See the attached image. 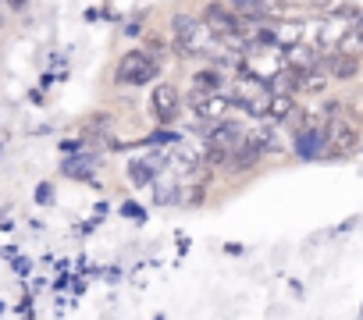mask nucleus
Returning <instances> with one entry per match:
<instances>
[{
    "label": "nucleus",
    "mask_w": 363,
    "mask_h": 320,
    "mask_svg": "<svg viewBox=\"0 0 363 320\" xmlns=\"http://www.w3.org/2000/svg\"><path fill=\"white\" fill-rule=\"evenodd\" d=\"M171 36H174V50L182 57L207 54V47H211V29L196 15H174L171 18Z\"/></svg>",
    "instance_id": "nucleus-3"
},
{
    "label": "nucleus",
    "mask_w": 363,
    "mask_h": 320,
    "mask_svg": "<svg viewBox=\"0 0 363 320\" xmlns=\"http://www.w3.org/2000/svg\"><path fill=\"white\" fill-rule=\"evenodd\" d=\"M157 72H160V68H157V57H153L150 50H132V54H125L121 64H118V82H121V86H143V82H150Z\"/></svg>",
    "instance_id": "nucleus-6"
},
{
    "label": "nucleus",
    "mask_w": 363,
    "mask_h": 320,
    "mask_svg": "<svg viewBox=\"0 0 363 320\" xmlns=\"http://www.w3.org/2000/svg\"><path fill=\"white\" fill-rule=\"evenodd\" d=\"M228 100H232L235 107L250 110V114H271L274 93H271V86H267V82H260V79H250V75H242V79H239V82L232 86Z\"/></svg>",
    "instance_id": "nucleus-5"
},
{
    "label": "nucleus",
    "mask_w": 363,
    "mask_h": 320,
    "mask_svg": "<svg viewBox=\"0 0 363 320\" xmlns=\"http://www.w3.org/2000/svg\"><path fill=\"white\" fill-rule=\"evenodd\" d=\"M203 25L211 29V36L218 40V43H232V40H246V29H250V22L232 8V4H221V0H211V4L203 8Z\"/></svg>",
    "instance_id": "nucleus-2"
},
{
    "label": "nucleus",
    "mask_w": 363,
    "mask_h": 320,
    "mask_svg": "<svg viewBox=\"0 0 363 320\" xmlns=\"http://www.w3.org/2000/svg\"><path fill=\"white\" fill-rule=\"evenodd\" d=\"M193 93H207V96L225 93V75H221V72H214V68L196 72V75H193Z\"/></svg>",
    "instance_id": "nucleus-10"
},
{
    "label": "nucleus",
    "mask_w": 363,
    "mask_h": 320,
    "mask_svg": "<svg viewBox=\"0 0 363 320\" xmlns=\"http://www.w3.org/2000/svg\"><path fill=\"white\" fill-rule=\"evenodd\" d=\"M349 43H352V47H359V50H363V15H359V18H356V25H352V29H349Z\"/></svg>",
    "instance_id": "nucleus-12"
},
{
    "label": "nucleus",
    "mask_w": 363,
    "mask_h": 320,
    "mask_svg": "<svg viewBox=\"0 0 363 320\" xmlns=\"http://www.w3.org/2000/svg\"><path fill=\"white\" fill-rule=\"evenodd\" d=\"M242 142H246V132L235 121H218L211 128V135H207V160H211L214 168H221V164L228 168Z\"/></svg>",
    "instance_id": "nucleus-4"
},
{
    "label": "nucleus",
    "mask_w": 363,
    "mask_h": 320,
    "mask_svg": "<svg viewBox=\"0 0 363 320\" xmlns=\"http://www.w3.org/2000/svg\"><path fill=\"white\" fill-rule=\"evenodd\" d=\"M153 171H157V168L150 164V160H135V164H132V182H135V185H146V182L153 178Z\"/></svg>",
    "instance_id": "nucleus-11"
},
{
    "label": "nucleus",
    "mask_w": 363,
    "mask_h": 320,
    "mask_svg": "<svg viewBox=\"0 0 363 320\" xmlns=\"http://www.w3.org/2000/svg\"><path fill=\"white\" fill-rule=\"evenodd\" d=\"M363 128H359V118L345 107V103H328L324 110V139H328V153L335 156H345L356 149Z\"/></svg>",
    "instance_id": "nucleus-1"
},
{
    "label": "nucleus",
    "mask_w": 363,
    "mask_h": 320,
    "mask_svg": "<svg viewBox=\"0 0 363 320\" xmlns=\"http://www.w3.org/2000/svg\"><path fill=\"white\" fill-rule=\"evenodd\" d=\"M150 107H153V118L160 125H171L178 118V110H182V96H178L174 86H157L153 96H150Z\"/></svg>",
    "instance_id": "nucleus-8"
},
{
    "label": "nucleus",
    "mask_w": 363,
    "mask_h": 320,
    "mask_svg": "<svg viewBox=\"0 0 363 320\" xmlns=\"http://www.w3.org/2000/svg\"><path fill=\"white\" fill-rule=\"evenodd\" d=\"M320 68L328 72L331 82H349V79L359 75V54H352V50H331V54H324Z\"/></svg>",
    "instance_id": "nucleus-7"
},
{
    "label": "nucleus",
    "mask_w": 363,
    "mask_h": 320,
    "mask_svg": "<svg viewBox=\"0 0 363 320\" xmlns=\"http://www.w3.org/2000/svg\"><path fill=\"white\" fill-rule=\"evenodd\" d=\"M8 4H11L15 11H26V0H8Z\"/></svg>",
    "instance_id": "nucleus-13"
},
{
    "label": "nucleus",
    "mask_w": 363,
    "mask_h": 320,
    "mask_svg": "<svg viewBox=\"0 0 363 320\" xmlns=\"http://www.w3.org/2000/svg\"><path fill=\"white\" fill-rule=\"evenodd\" d=\"M328 149V139H324V125H306L303 132H296V153L303 160L310 156H320Z\"/></svg>",
    "instance_id": "nucleus-9"
}]
</instances>
